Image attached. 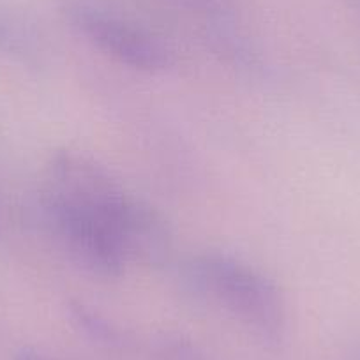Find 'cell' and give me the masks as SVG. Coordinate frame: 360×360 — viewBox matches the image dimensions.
<instances>
[{"label": "cell", "instance_id": "cell-3", "mask_svg": "<svg viewBox=\"0 0 360 360\" xmlns=\"http://www.w3.org/2000/svg\"><path fill=\"white\" fill-rule=\"evenodd\" d=\"M69 20L86 41L120 64L147 72L165 71L172 65L168 46L122 16L96 6L76 4L69 9Z\"/></svg>", "mask_w": 360, "mask_h": 360}, {"label": "cell", "instance_id": "cell-1", "mask_svg": "<svg viewBox=\"0 0 360 360\" xmlns=\"http://www.w3.org/2000/svg\"><path fill=\"white\" fill-rule=\"evenodd\" d=\"M182 276L189 292L223 307L263 342L278 345L285 338V299L249 263L224 252H203L186 263Z\"/></svg>", "mask_w": 360, "mask_h": 360}, {"label": "cell", "instance_id": "cell-4", "mask_svg": "<svg viewBox=\"0 0 360 360\" xmlns=\"http://www.w3.org/2000/svg\"><path fill=\"white\" fill-rule=\"evenodd\" d=\"M126 263L161 265L172 252V231L152 205L133 198L119 231Z\"/></svg>", "mask_w": 360, "mask_h": 360}, {"label": "cell", "instance_id": "cell-5", "mask_svg": "<svg viewBox=\"0 0 360 360\" xmlns=\"http://www.w3.org/2000/svg\"><path fill=\"white\" fill-rule=\"evenodd\" d=\"M71 316L75 323H78L89 335H92L98 341L106 342V345H117L120 342V332L113 323H110L106 318H103L98 311L90 309L83 304H72Z\"/></svg>", "mask_w": 360, "mask_h": 360}, {"label": "cell", "instance_id": "cell-6", "mask_svg": "<svg viewBox=\"0 0 360 360\" xmlns=\"http://www.w3.org/2000/svg\"><path fill=\"white\" fill-rule=\"evenodd\" d=\"M162 356L166 360H207L200 352L184 341H166L162 345Z\"/></svg>", "mask_w": 360, "mask_h": 360}, {"label": "cell", "instance_id": "cell-2", "mask_svg": "<svg viewBox=\"0 0 360 360\" xmlns=\"http://www.w3.org/2000/svg\"><path fill=\"white\" fill-rule=\"evenodd\" d=\"M131 200L133 196L96 159L82 152L60 150L46 165L39 205L94 221L112 230L119 242Z\"/></svg>", "mask_w": 360, "mask_h": 360}, {"label": "cell", "instance_id": "cell-7", "mask_svg": "<svg viewBox=\"0 0 360 360\" xmlns=\"http://www.w3.org/2000/svg\"><path fill=\"white\" fill-rule=\"evenodd\" d=\"M13 360H53V359L48 355H44L43 352H37V349H34V348H23L16 353L15 359Z\"/></svg>", "mask_w": 360, "mask_h": 360}, {"label": "cell", "instance_id": "cell-8", "mask_svg": "<svg viewBox=\"0 0 360 360\" xmlns=\"http://www.w3.org/2000/svg\"><path fill=\"white\" fill-rule=\"evenodd\" d=\"M189 2H193V4H203V6H209V4H212L214 0H189Z\"/></svg>", "mask_w": 360, "mask_h": 360}]
</instances>
